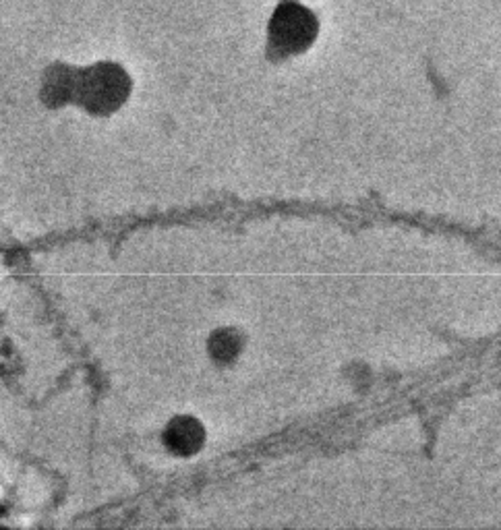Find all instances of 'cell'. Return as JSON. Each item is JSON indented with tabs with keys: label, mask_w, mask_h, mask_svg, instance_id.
I'll use <instances>...</instances> for the list:
<instances>
[{
	"label": "cell",
	"mask_w": 501,
	"mask_h": 530,
	"mask_svg": "<svg viewBox=\"0 0 501 530\" xmlns=\"http://www.w3.org/2000/svg\"><path fill=\"white\" fill-rule=\"evenodd\" d=\"M131 96V77L125 69L112 63H100L79 71L75 104L92 116H112Z\"/></svg>",
	"instance_id": "6da1fadb"
},
{
	"label": "cell",
	"mask_w": 501,
	"mask_h": 530,
	"mask_svg": "<svg viewBox=\"0 0 501 530\" xmlns=\"http://www.w3.org/2000/svg\"><path fill=\"white\" fill-rule=\"evenodd\" d=\"M205 439V431L195 417L189 415H176L172 417L160 435L162 448L176 456V458H189L199 452Z\"/></svg>",
	"instance_id": "7a4b0ae2"
},
{
	"label": "cell",
	"mask_w": 501,
	"mask_h": 530,
	"mask_svg": "<svg viewBox=\"0 0 501 530\" xmlns=\"http://www.w3.org/2000/svg\"><path fill=\"white\" fill-rule=\"evenodd\" d=\"M77 83H79V71H69L65 67L52 71L44 81V102L50 108L75 104Z\"/></svg>",
	"instance_id": "3957f363"
},
{
	"label": "cell",
	"mask_w": 501,
	"mask_h": 530,
	"mask_svg": "<svg viewBox=\"0 0 501 530\" xmlns=\"http://www.w3.org/2000/svg\"><path fill=\"white\" fill-rule=\"evenodd\" d=\"M237 346H239L237 340H234L230 334L220 332V334H216V338L212 342V352H214L216 359H228L234 355V352H237Z\"/></svg>",
	"instance_id": "277c9868"
}]
</instances>
